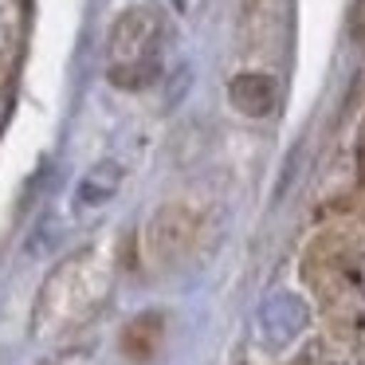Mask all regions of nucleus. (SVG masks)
<instances>
[{
  "instance_id": "obj_2",
  "label": "nucleus",
  "mask_w": 365,
  "mask_h": 365,
  "mask_svg": "<svg viewBox=\"0 0 365 365\" xmlns=\"http://www.w3.org/2000/svg\"><path fill=\"white\" fill-rule=\"evenodd\" d=\"M302 326H307V302H302L299 294L275 291L267 302H263V310H259L263 341H271V346H287V341H294L302 334Z\"/></svg>"
},
{
  "instance_id": "obj_6",
  "label": "nucleus",
  "mask_w": 365,
  "mask_h": 365,
  "mask_svg": "<svg viewBox=\"0 0 365 365\" xmlns=\"http://www.w3.org/2000/svg\"><path fill=\"white\" fill-rule=\"evenodd\" d=\"M349 36L365 43V0H354V9H349Z\"/></svg>"
},
{
  "instance_id": "obj_1",
  "label": "nucleus",
  "mask_w": 365,
  "mask_h": 365,
  "mask_svg": "<svg viewBox=\"0 0 365 365\" xmlns=\"http://www.w3.org/2000/svg\"><path fill=\"white\" fill-rule=\"evenodd\" d=\"M158 36L161 24L150 9H130L110 28V83L114 87H145L158 75Z\"/></svg>"
},
{
  "instance_id": "obj_4",
  "label": "nucleus",
  "mask_w": 365,
  "mask_h": 365,
  "mask_svg": "<svg viewBox=\"0 0 365 365\" xmlns=\"http://www.w3.org/2000/svg\"><path fill=\"white\" fill-rule=\"evenodd\" d=\"M228 98L240 114H247V118H267L279 103V87H275V79L263 75V71H240L228 87Z\"/></svg>"
},
{
  "instance_id": "obj_7",
  "label": "nucleus",
  "mask_w": 365,
  "mask_h": 365,
  "mask_svg": "<svg viewBox=\"0 0 365 365\" xmlns=\"http://www.w3.org/2000/svg\"><path fill=\"white\" fill-rule=\"evenodd\" d=\"M357 177L365 181V134H361V142H357Z\"/></svg>"
},
{
  "instance_id": "obj_3",
  "label": "nucleus",
  "mask_w": 365,
  "mask_h": 365,
  "mask_svg": "<svg viewBox=\"0 0 365 365\" xmlns=\"http://www.w3.org/2000/svg\"><path fill=\"white\" fill-rule=\"evenodd\" d=\"M192 244V220L181 208H165V212L153 216L150 224V255L153 263H173L189 252Z\"/></svg>"
},
{
  "instance_id": "obj_5",
  "label": "nucleus",
  "mask_w": 365,
  "mask_h": 365,
  "mask_svg": "<svg viewBox=\"0 0 365 365\" xmlns=\"http://www.w3.org/2000/svg\"><path fill=\"white\" fill-rule=\"evenodd\" d=\"M118 185H122V165H118V161H98V165H91L87 177L79 181V192H75V200H79L83 208L106 205V200L118 192Z\"/></svg>"
}]
</instances>
